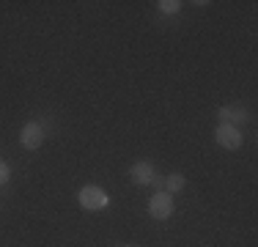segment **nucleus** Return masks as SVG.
Returning a JSON list of instances; mask_svg holds the SVG:
<instances>
[{
	"instance_id": "8",
	"label": "nucleus",
	"mask_w": 258,
	"mask_h": 247,
	"mask_svg": "<svg viewBox=\"0 0 258 247\" xmlns=\"http://www.w3.org/2000/svg\"><path fill=\"white\" fill-rule=\"evenodd\" d=\"M157 6L165 11V14H176V11L181 9V3H179V0H162V3H157Z\"/></svg>"
},
{
	"instance_id": "6",
	"label": "nucleus",
	"mask_w": 258,
	"mask_h": 247,
	"mask_svg": "<svg viewBox=\"0 0 258 247\" xmlns=\"http://www.w3.org/2000/svg\"><path fill=\"white\" fill-rule=\"evenodd\" d=\"M129 173H132V181H138V184H151L157 176L154 165H149V162H135Z\"/></svg>"
},
{
	"instance_id": "5",
	"label": "nucleus",
	"mask_w": 258,
	"mask_h": 247,
	"mask_svg": "<svg viewBox=\"0 0 258 247\" xmlns=\"http://www.w3.org/2000/svg\"><path fill=\"white\" fill-rule=\"evenodd\" d=\"M220 121L228 124V127H236V124H242L244 118H247V110L242 107V104H225V107L217 110Z\"/></svg>"
},
{
	"instance_id": "7",
	"label": "nucleus",
	"mask_w": 258,
	"mask_h": 247,
	"mask_svg": "<svg viewBox=\"0 0 258 247\" xmlns=\"http://www.w3.org/2000/svg\"><path fill=\"white\" fill-rule=\"evenodd\" d=\"M162 184H165V193H179V190H184V176L181 173H173V176H168V178H162Z\"/></svg>"
},
{
	"instance_id": "2",
	"label": "nucleus",
	"mask_w": 258,
	"mask_h": 247,
	"mask_svg": "<svg viewBox=\"0 0 258 247\" xmlns=\"http://www.w3.org/2000/svg\"><path fill=\"white\" fill-rule=\"evenodd\" d=\"M20 143L28 151H36V148L44 146V129H41V124H25L20 132Z\"/></svg>"
},
{
	"instance_id": "10",
	"label": "nucleus",
	"mask_w": 258,
	"mask_h": 247,
	"mask_svg": "<svg viewBox=\"0 0 258 247\" xmlns=\"http://www.w3.org/2000/svg\"><path fill=\"white\" fill-rule=\"evenodd\" d=\"M124 247H135V244H124Z\"/></svg>"
},
{
	"instance_id": "3",
	"label": "nucleus",
	"mask_w": 258,
	"mask_h": 247,
	"mask_svg": "<svg viewBox=\"0 0 258 247\" xmlns=\"http://www.w3.org/2000/svg\"><path fill=\"white\" fill-rule=\"evenodd\" d=\"M149 214L154 220H168L170 214H173V198H170L168 193H157L149 201Z\"/></svg>"
},
{
	"instance_id": "1",
	"label": "nucleus",
	"mask_w": 258,
	"mask_h": 247,
	"mask_svg": "<svg viewBox=\"0 0 258 247\" xmlns=\"http://www.w3.org/2000/svg\"><path fill=\"white\" fill-rule=\"evenodd\" d=\"M107 203H110V198L102 187H83L80 190V206L88 209V212H99Z\"/></svg>"
},
{
	"instance_id": "4",
	"label": "nucleus",
	"mask_w": 258,
	"mask_h": 247,
	"mask_svg": "<svg viewBox=\"0 0 258 247\" xmlns=\"http://www.w3.org/2000/svg\"><path fill=\"white\" fill-rule=\"evenodd\" d=\"M214 138H217V143L223 146V148H228V151H236V148H242V135H239L236 127L220 124L217 132H214Z\"/></svg>"
},
{
	"instance_id": "9",
	"label": "nucleus",
	"mask_w": 258,
	"mask_h": 247,
	"mask_svg": "<svg viewBox=\"0 0 258 247\" xmlns=\"http://www.w3.org/2000/svg\"><path fill=\"white\" fill-rule=\"evenodd\" d=\"M9 176H11L9 165H6V162H0V184H6V181H9Z\"/></svg>"
}]
</instances>
